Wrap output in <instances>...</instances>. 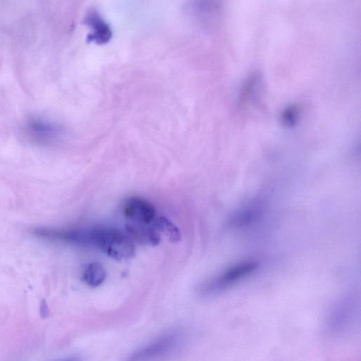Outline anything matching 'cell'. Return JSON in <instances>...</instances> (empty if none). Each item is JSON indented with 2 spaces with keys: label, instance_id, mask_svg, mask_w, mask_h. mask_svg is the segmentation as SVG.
<instances>
[{
  "label": "cell",
  "instance_id": "obj_6",
  "mask_svg": "<svg viewBox=\"0 0 361 361\" xmlns=\"http://www.w3.org/2000/svg\"><path fill=\"white\" fill-rule=\"evenodd\" d=\"M107 278L104 268L98 263L89 264L83 274V282L90 287L101 285Z\"/></svg>",
  "mask_w": 361,
  "mask_h": 361
},
{
  "label": "cell",
  "instance_id": "obj_11",
  "mask_svg": "<svg viewBox=\"0 0 361 361\" xmlns=\"http://www.w3.org/2000/svg\"><path fill=\"white\" fill-rule=\"evenodd\" d=\"M62 361H81V360L78 357H70V358H67L64 360H62Z\"/></svg>",
  "mask_w": 361,
  "mask_h": 361
},
{
  "label": "cell",
  "instance_id": "obj_10",
  "mask_svg": "<svg viewBox=\"0 0 361 361\" xmlns=\"http://www.w3.org/2000/svg\"><path fill=\"white\" fill-rule=\"evenodd\" d=\"M299 110L296 107L287 108L282 114V123L285 125L290 127L295 125Z\"/></svg>",
  "mask_w": 361,
  "mask_h": 361
},
{
  "label": "cell",
  "instance_id": "obj_7",
  "mask_svg": "<svg viewBox=\"0 0 361 361\" xmlns=\"http://www.w3.org/2000/svg\"><path fill=\"white\" fill-rule=\"evenodd\" d=\"M154 227L165 234L172 243H177L181 240V232L179 228L165 217H156L154 221Z\"/></svg>",
  "mask_w": 361,
  "mask_h": 361
},
{
  "label": "cell",
  "instance_id": "obj_8",
  "mask_svg": "<svg viewBox=\"0 0 361 361\" xmlns=\"http://www.w3.org/2000/svg\"><path fill=\"white\" fill-rule=\"evenodd\" d=\"M90 23H92V27L94 29V32H93V35L94 36L92 39L93 41L105 42V41L109 39L110 32L109 28L97 15H92L90 16Z\"/></svg>",
  "mask_w": 361,
  "mask_h": 361
},
{
  "label": "cell",
  "instance_id": "obj_4",
  "mask_svg": "<svg viewBox=\"0 0 361 361\" xmlns=\"http://www.w3.org/2000/svg\"><path fill=\"white\" fill-rule=\"evenodd\" d=\"M125 217L134 223L149 224L155 220L156 210L149 200L141 197H131L123 205Z\"/></svg>",
  "mask_w": 361,
  "mask_h": 361
},
{
  "label": "cell",
  "instance_id": "obj_1",
  "mask_svg": "<svg viewBox=\"0 0 361 361\" xmlns=\"http://www.w3.org/2000/svg\"><path fill=\"white\" fill-rule=\"evenodd\" d=\"M186 340L182 329H173L162 334L135 351L128 361H161L176 353Z\"/></svg>",
  "mask_w": 361,
  "mask_h": 361
},
{
  "label": "cell",
  "instance_id": "obj_5",
  "mask_svg": "<svg viewBox=\"0 0 361 361\" xmlns=\"http://www.w3.org/2000/svg\"><path fill=\"white\" fill-rule=\"evenodd\" d=\"M126 229L133 242L142 246L156 247L161 243L159 232L149 224L130 222Z\"/></svg>",
  "mask_w": 361,
  "mask_h": 361
},
{
  "label": "cell",
  "instance_id": "obj_3",
  "mask_svg": "<svg viewBox=\"0 0 361 361\" xmlns=\"http://www.w3.org/2000/svg\"><path fill=\"white\" fill-rule=\"evenodd\" d=\"M259 268L256 261H246L226 270L215 278L207 282L200 288L203 294L210 296L226 290L247 278Z\"/></svg>",
  "mask_w": 361,
  "mask_h": 361
},
{
  "label": "cell",
  "instance_id": "obj_9",
  "mask_svg": "<svg viewBox=\"0 0 361 361\" xmlns=\"http://www.w3.org/2000/svg\"><path fill=\"white\" fill-rule=\"evenodd\" d=\"M257 76L250 77L243 86L242 91H240L239 102L244 105L251 96L254 86L257 83Z\"/></svg>",
  "mask_w": 361,
  "mask_h": 361
},
{
  "label": "cell",
  "instance_id": "obj_2",
  "mask_svg": "<svg viewBox=\"0 0 361 361\" xmlns=\"http://www.w3.org/2000/svg\"><path fill=\"white\" fill-rule=\"evenodd\" d=\"M357 315L355 304L349 299L341 300L329 309L325 320L327 333L339 337L348 333Z\"/></svg>",
  "mask_w": 361,
  "mask_h": 361
}]
</instances>
